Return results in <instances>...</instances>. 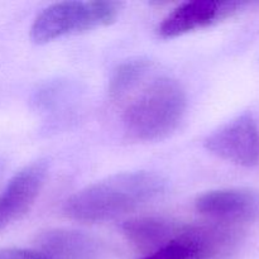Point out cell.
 <instances>
[{"label":"cell","mask_w":259,"mask_h":259,"mask_svg":"<svg viewBox=\"0 0 259 259\" xmlns=\"http://www.w3.org/2000/svg\"><path fill=\"white\" fill-rule=\"evenodd\" d=\"M167 187V180L156 172L113 175L68 197L63 205V214L85 223L113 220L157 200Z\"/></svg>","instance_id":"1"},{"label":"cell","mask_w":259,"mask_h":259,"mask_svg":"<svg viewBox=\"0 0 259 259\" xmlns=\"http://www.w3.org/2000/svg\"><path fill=\"white\" fill-rule=\"evenodd\" d=\"M120 5L115 2H61L38 14L30 28L33 42L42 45L56 38L85 32L113 23Z\"/></svg>","instance_id":"3"},{"label":"cell","mask_w":259,"mask_h":259,"mask_svg":"<svg viewBox=\"0 0 259 259\" xmlns=\"http://www.w3.org/2000/svg\"><path fill=\"white\" fill-rule=\"evenodd\" d=\"M142 259H214L200 238L196 224H182L179 235L168 244Z\"/></svg>","instance_id":"10"},{"label":"cell","mask_w":259,"mask_h":259,"mask_svg":"<svg viewBox=\"0 0 259 259\" xmlns=\"http://www.w3.org/2000/svg\"><path fill=\"white\" fill-rule=\"evenodd\" d=\"M247 3L235 0H194L187 2L172 10L159 24L158 35L175 38L187 32L211 25L229 15L234 14Z\"/></svg>","instance_id":"6"},{"label":"cell","mask_w":259,"mask_h":259,"mask_svg":"<svg viewBox=\"0 0 259 259\" xmlns=\"http://www.w3.org/2000/svg\"><path fill=\"white\" fill-rule=\"evenodd\" d=\"M48 174V162L39 159L12 177L0 194V232L24 217L39 195Z\"/></svg>","instance_id":"5"},{"label":"cell","mask_w":259,"mask_h":259,"mask_svg":"<svg viewBox=\"0 0 259 259\" xmlns=\"http://www.w3.org/2000/svg\"><path fill=\"white\" fill-rule=\"evenodd\" d=\"M205 148L219 158L242 167L259 161V134L254 116L245 111L205 139Z\"/></svg>","instance_id":"4"},{"label":"cell","mask_w":259,"mask_h":259,"mask_svg":"<svg viewBox=\"0 0 259 259\" xmlns=\"http://www.w3.org/2000/svg\"><path fill=\"white\" fill-rule=\"evenodd\" d=\"M200 214L225 224H243L259 220V194L249 189L214 190L195 201Z\"/></svg>","instance_id":"7"},{"label":"cell","mask_w":259,"mask_h":259,"mask_svg":"<svg viewBox=\"0 0 259 259\" xmlns=\"http://www.w3.org/2000/svg\"><path fill=\"white\" fill-rule=\"evenodd\" d=\"M0 259H55L45 252L20 248H7L0 249Z\"/></svg>","instance_id":"12"},{"label":"cell","mask_w":259,"mask_h":259,"mask_svg":"<svg viewBox=\"0 0 259 259\" xmlns=\"http://www.w3.org/2000/svg\"><path fill=\"white\" fill-rule=\"evenodd\" d=\"M149 66L151 63L146 58H134L120 63L113 72L109 83L111 99L123 98L132 89L136 88L149 70Z\"/></svg>","instance_id":"11"},{"label":"cell","mask_w":259,"mask_h":259,"mask_svg":"<svg viewBox=\"0 0 259 259\" xmlns=\"http://www.w3.org/2000/svg\"><path fill=\"white\" fill-rule=\"evenodd\" d=\"M39 245L55 259H94L98 254V243L77 230H47L39 235Z\"/></svg>","instance_id":"9"},{"label":"cell","mask_w":259,"mask_h":259,"mask_svg":"<svg viewBox=\"0 0 259 259\" xmlns=\"http://www.w3.org/2000/svg\"><path fill=\"white\" fill-rule=\"evenodd\" d=\"M186 106V93L181 83L171 77H159L128 105L123 116L124 128L138 141H159L176 131Z\"/></svg>","instance_id":"2"},{"label":"cell","mask_w":259,"mask_h":259,"mask_svg":"<svg viewBox=\"0 0 259 259\" xmlns=\"http://www.w3.org/2000/svg\"><path fill=\"white\" fill-rule=\"evenodd\" d=\"M182 224L162 217H138L121 224L126 239L144 252H154L179 235Z\"/></svg>","instance_id":"8"},{"label":"cell","mask_w":259,"mask_h":259,"mask_svg":"<svg viewBox=\"0 0 259 259\" xmlns=\"http://www.w3.org/2000/svg\"><path fill=\"white\" fill-rule=\"evenodd\" d=\"M4 168H5V161L0 157V177H2L3 172H4Z\"/></svg>","instance_id":"13"}]
</instances>
